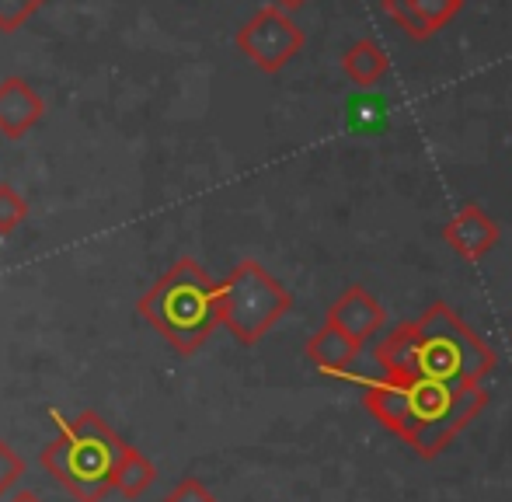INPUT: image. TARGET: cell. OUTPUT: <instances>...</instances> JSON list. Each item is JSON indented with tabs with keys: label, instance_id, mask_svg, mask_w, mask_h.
Wrapping results in <instances>:
<instances>
[{
	"label": "cell",
	"instance_id": "6da1fadb",
	"mask_svg": "<svg viewBox=\"0 0 512 502\" xmlns=\"http://www.w3.org/2000/svg\"><path fill=\"white\" fill-rule=\"evenodd\" d=\"M136 311L175 353L196 356L220 328V283L196 258L182 255L136 300Z\"/></svg>",
	"mask_w": 512,
	"mask_h": 502
},
{
	"label": "cell",
	"instance_id": "7a4b0ae2",
	"mask_svg": "<svg viewBox=\"0 0 512 502\" xmlns=\"http://www.w3.org/2000/svg\"><path fill=\"white\" fill-rule=\"evenodd\" d=\"M56 422V440L42 447L39 461L46 475L74 502H102L112 492V475L126 440L95 412L84 408L74 419L49 412Z\"/></svg>",
	"mask_w": 512,
	"mask_h": 502
},
{
	"label": "cell",
	"instance_id": "3957f363",
	"mask_svg": "<svg viewBox=\"0 0 512 502\" xmlns=\"http://www.w3.org/2000/svg\"><path fill=\"white\" fill-rule=\"evenodd\" d=\"M411 325L418 335V377L450 387H474L499 363L492 349L481 342V335L464 325L443 300H436Z\"/></svg>",
	"mask_w": 512,
	"mask_h": 502
},
{
	"label": "cell",
	"instance_id": "277c9868",
	"mask_svg": "<svg viewBox=\"0 0 512 502\" xmlns=\"http://www.w3.org/2000/svg\"><path fill=\"white\" fill-rule=\"evenodd\" d=\"M293 297L262 262L244 258L220 279V325L241 346H258L290 314Z\"/></svg>",
	"mask_w": 512,
	"mask_h": 502
},
{
	"label": "cell",
	"instance_id": "5b68a950",
	"mask_svg": "<svg viewBox=\"0 0 512 502\" xmlns=\"http://www.w3.org/2000/svg\"><path fill=\"white\" fill-rule=\"evenodd\" d=\"M234 42L262 74H279L286 63L297 60L307 39H304V28L290 14L269 4L237 28Z\"/></svg>",
	"mask_w": 512,
	"mask_h": 502
},
{
	"label": "cell",
	"instance_id": "8992f818",
	"mask_svg": "<svg viewBox=\"0 0 512 502\" xmlns=\"http://www.w3.org/2000/svg\"><path fill=\"white\" fill-rule=\"evenodd\" d=\"M485 401H488V394L481 391V384L457 387V391H453V398L446 401L443 412H439L436 419L425 422V426L411 436L408 447L415 450L418 457H439L460 433H464L467 426H471V419L481 412V408H485Z\"/></svg>",
	"mask_w": 512,
	"mask_h": 502
},
{
	"label": "cell",
	"instance_id": "52a82bcc",
	"mask_svg": "<svg viewBox=\"0 0 512 502\" xmlns=\"http://www.w3.org/2000/svg\"><path fill=\"white\" fill-rule=\"evenodd\" d=\"M363 405L384 429H391L401 440H411L415 433V408H411V387L408 380H387L377 377L363 387Z\"/></svg>",
	"mask_w": 512,
	"mask_h": 502
},
{
	"label": "cell",
	"instance_id": "ba28073f",
	"mask_svg": "<svg viewBox=\"0 0 512 502\" xmlns=\"http://www.w3.org/2000/svg\"><path fill=\"white\" fill-rule=\"evenodd\" d=\"M328 325L345 332L356 346H366V342L380 332V325H384V307H380V300L373 297L366 286H349V290L331 304Z\"/></svg>",
	"mask_w": 512,
	"mask_h": 502
},
{
	"label": "cell",
	"instance_id": "9c48e42d",
	"mask_svg": "<svg viewBox=\"0 0 512 502\" xmlns=\"http://www.w3.org/2000/svg\"><path fill=\"white\" fill-rule=\"evenodd\" d=\"M42 119H46V98L25 77H4L0 81V133L7 140H21Z\"/></svg>",
	"mask_w": 512,
	"mask_h": 502
},
{
	"label": "cell",
	"instance_id": "30bf717a",
	"mask_svg": "<svg viewBox=\"0 0 512 502\" xmlns=\"http://www.w3.org/2000/svg\"><path fill=\"white\" fill-rule=\"evenodd\" d=\"M443 241L457 251V258H464V262H481L488 251L499 245V224H495L481 206L471 203L443 227Z\"/></svg>",
	"mask_w": 512,
	"mask_h": 502
},
{
	"label": "cell",
	"instance_id": "8fae6325",
	"mask_svg": "<svg viewBox=\"0 0 512 502\" xmlns=\"http://www.w3.org/2000/svg\"><path fill=\"white\" fill-rule=\"evenodd\" d=\"M464 7V0H384V11L408 39H432L443 25H450L453 14Z\"/></svg>",
	"mask_w": 512,
	"mask_h": 502
},
{
	"label": "cell",
	"instance_id": "7c38bea8",
	"mask_svg": "<svg viewBox=\"0 0 512 502\" xmlns=\"http://www.w3.org/2000/svg\"><path fill=\"white\" fill-rule=\"evenodd\" d=\"M359 349L356 342L349 339L345 332H338L335 325H328L324 321L321 328H317L314 335H310L307 342V360L314 363L321 374L328 377H352V370H356V360H359Z\"/></svg>",
	"mask_w": 512,
	"mask_h": 502
},
{
	"label": "cell",
	"instance_id": "4fadbf2b",
	"mask_svg": "<svg viewBox=\"0 0 512 502\" xmlns=\"http://www.w3.org/2000/svg\"><path fill=\"white\" fill-rule=\"evenodd\" d=\"M377 367L387 380H418V335L415 325H398L377 346Z\"/></svg>",
	"mask_w": 512,
	"mask_h": 502
},
{
	"label": "cell",
	"instance_id": "5bb4252c",
	"mask_svg": "<svg viewBox=\"0 0 512 502\" xmlns=\"http://www.w3.org/2000/svg\"><path fill=\"white\" fill-rule=\"evenodd\" d=\"M342 70H345V77H349L352 84H359V88H373V84H377L380 77L391 70V60H387V53L380 49V42L359 39V42H352V46L345 49Z\"/></svg>",
	"mask_w": 512,
	"mask_h": 502
},
{
	"label": "cell",
	"instance_id": "9a60e30c",
	"mask_svg": "<svg viewBox=\"0 0 512 502\" xmlns=\"http://www.w3.org/2000/svg\"><path fill=\"white\" fill-rule=\"evenodd\" d=\"M154 482H157L154 461H150L147 454H140V450L129 447V443H126V450H122L119 464H115L112 489L119 492V496H126V499H140L143 492H147Z\"/></svg>",
	"mask_w": 512,
	"mask_h": 502
},
{
	"label": "cell",
	"instance_id": "2e32d148",
	"mask_svg": "<svg viewBox=\"0 0 512 502\" xmlns=\"http://www.w3.org/2000/svg\"><path fill=\"white\" fill-rule=\"evenodd\" d=\"M28 220V199L11 182H0V238L14 234Z\"/></svg>",
	"mask_w": 512,
	"mask_h": 502
},
{
	"label": "cell",
	"instance_id": "e0dca14e",
	"mask_svg": "<svg viewBox=\"0 0 512 502\" xmlns=\"http://www.w3.org/2000/svg\"><path fill=\"white\" fill-rule=\"evenodd\" d=\"M46 0H0V32L14 35L32 21V14L42 11Z\"/></svg>",
	"mask_w": 512,
	"mask_h": 502
},
{
	"label": "cell",
	"instance_id": "ac0fdd59",
	"mask_svg": "<svg viewBox=\"0 0 512 502\" xmlns=\"http://www.w3.org/2000/svg\"><path fill=\"white\" fill-rule=\"evenodd\" d=\"M21 475H25V461H21L18 450L0 436V499L21 482Z\"/></svg>",
	"mask_w": 512,
	"mask_h": 502
},
{
	"label": "cell",
	"instance_id": "d6986e66",
	"mask_svg": "<svg viewBox=\"0 0 512 502\" xmlns=\"http://www.w3.org/2000/svg\"><path fill=\"white\" fill-rule=\"evenodd\" d=\"M164 502H216V496L206 489V482H199V478H182V482L164 496Z\"/></svg>",
	"mask_w": 512,
	"mask_h": 502
},
{
	"label": "cell",
	"instance_id": "ffe728a7",
	"mask_svg": "<svg viewBox=\"0 0 512 502\" xmlns=\"http://www.w3.org/2000/svg\"><path fill=\"white\" fill-rule=\"evenodd\" d=\"M304 4H307V0H272V7H279V11H286V14H290V11H300Z\"/></svg>",
	"mask_w": 512,
	"mask_h": 502
},
{
	"label": "cell",
	"instance_id": "44dd1931",
	"mask_svg": "<svg viewBox=\"0 0 512 502\" xmlns=\"http://www.w3.org/2000/svg\"><path fill=\"white\" fill-rule=\"evenodd\" d=\"M7 502H42L39 496H35V492L32 489H21V492H14V496L11 499H7Z\"/></svg>",
	"mask_w": 512,
	"mask_h": 502
}]
</instances>
